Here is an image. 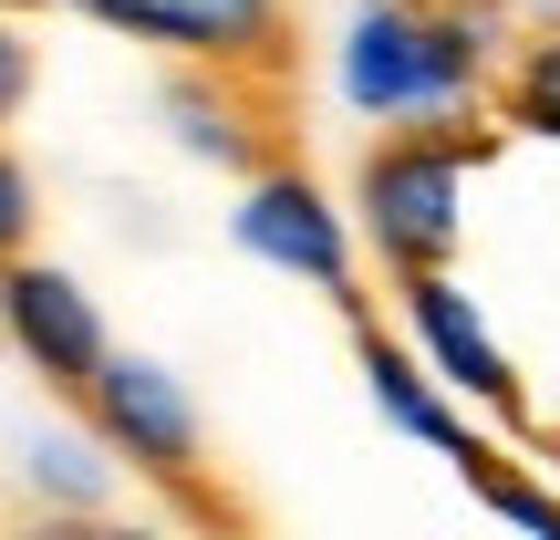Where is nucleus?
Returning a JSON list of instances; mask_svg holds the SVG:
<instances>
[{
    "instance_id": "1",
    "label": "nucleus",
    "mask_w": 560,
    "mask_h": 540,
    "mask_svg": "<svg viewBox=\"0 0 560 540\" xmlns=\"http://www.w3.org/2000/svg\"><path fill=\"white\" fill-rule=\"evenodd\" d=\"M509 53L520 32L499 21V0H363L332 42V83L363 125H436L499 104Z\"/></svg>"
},
{
    "instance_id": "2",
    "label": "nucleus",
    "mask_w": 560,
    "mask_h": 540,
    "mask_svg": "<svg viewBox=\"0 0 560 540\" xmlns=\"http://www.w3.org/2000/svg\"><path fill=\"white\" fill-rule=\"evenodd\" d=\"M509 125H478V115H436V125H384L353 166V219H363V250L384 271H446L467 250V187H478L488 146Z\"/></svg>"
},
{
    "instance_id": "3",
    "label": "nucleus",
    "mask_w": 560,
    "mask_h": 540,
    "mask_svg": "<svg viewBox=\"0 0 560 540\" xmlns=\"http://www.w3.org/2000/svg\"><path fill=\"white\" fill-rule=\"evenodd\" d=\"M229 240H240L260 271L312 280L322 301H342V322H363V312H374V301H363V219H353V198H332V187L312 177V166L270 157L260 177H240Z\"/></svg>"
},
{
    "instance_id": "4",
    "label": "nucleus",
    "mask_w": 560,
    "mask_h": 540,
    "mask_svg": "<svg viewBox=\"0 0 560 540\" xmlns=\"http://www.w3.org/2000/svg\"><path fill=\"white\" fill-rule=\"evenodd\" d=\"M83 416L104 426V447L125 458V479H145L156 499H177V509H208V426H198V395H187L156 354H115L94 384H83Z\"/></svg>"
},
{
    "instance_id": "5",
    "label": "nucleus",
    "mask_w": 560,
    "mask_h": 540,
    "mask_svg": "<svg viewBox=\"0 0 560 540\" xmlns=\"http://www.w3.org/2000/svg\"><path fill=\"white\" fill-rule=\"evenodd\" d=\"M115 42H156L177 62H229V73H291V0H52Z\"/></svg>"
},
{
    "instance_id": "6",
    "label": "nucleus",
    "mask_w": 560,
    "mask_h": 540,
    "mask_svg": "<svg viewBox=\"0 0 560 540\" xmlns=\"http://www.w3.org/2000/svg\"><path fill=\"white\" fill-rule=\"evenodd\" d=\"M0 312H11V354H21V375H42L52 395H73V405H83V384L115 364V333H104L94 291H83L73 271H52L42 250H11Z\"/></svg>"
},
{
    "instance_id": "7",
    "label": "nucleus",
    "mask_w": 560,
    "mask_h": 540,
    "mask_svg": "<svg viewBox=\"0 0 560 540\" xmlns=\"http://www.w3.org/2000/svg\"><path fill=\"white\" fill-rule=\"evenodd\" d=\"M395 312H405V333H416V354L436 364L467 405H488V416H509V426L529 416L520 364H509V343L488 333V312L467 301L457 271H395Z\"/></svg>"
},
{
    "instance_id": "8",
    "label": "nucleus",
    "mask_w": 560,
    "mask_h": 540,
    "mask_svg": "<svg viewBox=\"0 0 560 540\" xmlns=\"http://www.w3.org/2000/svg\"><path fill=\"white\" fill-rule=\"evenodd\" d=\"M166 125L198 166L219 177H260L280 157V104H270V73H229V62H187L166 83Z\"/></svg>"
},
{
    "instance_id": "9",
    "label": "nucleus",
    "mask_w": 560,
    "mask_h": 540,
    "mask_svg": "<svg viewBox=\"0 0 560 540\" xmlns=\"http://www.w3.org/2000/svg\"><path fill=\"white\" fill-rule=\"evenodd\" d=\"M353 364H363V395H374V416L395 426V437L436 447V458H467V447H478V437H467V416H457L467 395H457V384H446L436 364L416 354V333L395 343L374 312H363V322H353Z\"/></svg>"
},
{
    "instance_id": "10",
    "label": "nucleus",
    "mask_w": 560,
    "mask_h": 540,
    "mask_svg": "<svg viewBox=\"0 0 560 540\" xmlns=\"http://www.w3.org/2000/svg\"><path fill=\"white\" fill-rule=\"evenodd\" d=\"M21 479H32L42 499L62 509V520H94V509L115 499L125 458H115V447H104V426L83 416V437H21Z\"/></svg>"
},
{
    "instance_id": "11",
    "label": "nucleus",
    "mask_w": 560,
    "mask_h": 540,
    "mask_svg": "<svg viewBox=\"0 0 560 540\" xmlns=\"http://www.w3.org/2000/svg\"><path fill=\"white\" fill-rule=\"evenodd\" d=\"M488 115H499L509 136H529V146H560V21L520 32V53H509L499 104H488Z\"/></svg>"
},
{
    "instance_id": "12",
    "label": "nucleus",
    "mask_w": 560,
    "mask_h": 540,
    "mask_svg": "<svg viewBox=\"0 0 560 540\" xmlns=\"http://www.w3.org/2000/svg\"><path fill=\"white\" fill-rule=\"evenodd\" d=\"M457 479H467V499H478V509H499V520H520V530L560 540V489H540L529 468H509L499 447H467V458H457Z\"/></svg>"
},
{
    "instance_id": "13",
    "label": "nucleus",
    "mask_w": 560,
    "mask_h": 540,
    "mask_svg": "<svg viewBox=\"0 0 560 540\" xmlns=\"http://www.w3.org/2000/svg\"><path fill=\"white\" fill-rule=\"evenodd\" d=\"M0 229H11V250L32 240V166H21V157L0 166Z\"/></svg>"
},
{
    "instance_id": "14",
    "label": "nucleus",
    "mask_w": 560,
    "mask_h": 540,
    "mask_svg": "<svg viewBox=\"0 0 560 540\" xmlns=\"http://www.w3.org/2000/svg\"><path fill=\"white\" fill-rule=\"evenodd\" d=\"M21 94H32V42H0V104H11V115H21Z\"/></svg>"
},
{
    "instance_id": "15",
    "label": "nucleus",
    "mask_w": 560,
    "mask_h": 540,
    "mask_svg": "<svg viewBox=\"0 0 560 540\" xmlns=\"http://www.w3.org/2000/svg\"><path fill=\"white\" fill-rule=\"evenodd\" d=\"M550 458H560V437H550Z\"/></svg>"
}]
</instances>
